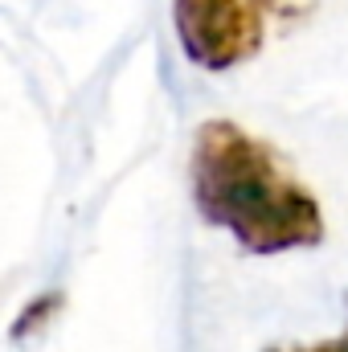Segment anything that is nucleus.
<instances>
[{"mask_svg": "<svg viewBox=\"0 0 348 352\" xmlns=\"http://www.w3.org/2000/svg\"><path fill=\"white\" fill-rule=\"evenodd\" d=\"M193 201L201 217L254 254L303 250L324 238V213L283 156L230 119L201 123L193 140Z\"/></svg>", "mask_w": 348, "mask_h": 352, "instance_id": "f257e3e1", "label": "nucleus"}, {"mask_svg": "<svg viewBox=\"0 0 348 352\" xmlns=\"http://www.w3.org/2000/svg\"><path fill=\"white\" fill-rule=\"evenodd\" d=\"M299 8V0H173L180 50L201 70H230L254 58L270 21Z\"/></svg>", "mask_w": 348, "mask_h": 352, "instance_id": "f03ea898", "label": "nucleus"}, {"mask_svg": "<svg viewBox=\"0 0 348 352\" xmlns=\"http://www.w3.org/2000/svg\"><path fill=\"white\" fill-rule=\"evenodd\" d=\"M266 352H348V328L332 340H320V344H307V349H266Z\"/></svg>", "mask_w": 348, "mask_h": 352, "instance_id": "7ed1b4c3", "label": "nucleus"}]
</instances>
